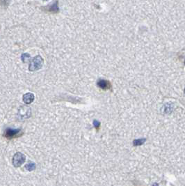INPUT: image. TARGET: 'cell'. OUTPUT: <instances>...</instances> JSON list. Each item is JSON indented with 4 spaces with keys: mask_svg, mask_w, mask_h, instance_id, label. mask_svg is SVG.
I'll return each mask as SVG.
<instances>
[{
    "mask_svg": "<svg viewBox=\"0 0 185 186\" xmlns=\"http://www.w3.org/2000/svg\"><path fill=\"white\" fill-rule=\"evenodd\" d=\"M43 1H48V0H43Z\"/></svg>",
    "mask_w": 185,
    "mask_h": 186,
    "instance_id": "7c38bea8",
    "label": "cell"
},
{
    "mask_svg": "<svg viewBox=\"0 0 185 186\" xmlns=\"http://www.w3.org/2000/svg\"><path fill=\"white\" fill-rule=\"evenodd\" d=\"M98 86L100 87V89H103V90H109L111 88V84L108 80H105V79H99L97 83Z\"/></svg>",
    "mask_w": 185,
    "mask_h": 186,
    "instance_id": "277c9868",
    "label": "cell"
},
{
    "mask_svg": "<svg viewBox=\"0 0 185 186\" xmlns=\"http://www.w3.org/2000/svg\"><path fill=\"white\" fill-rule=\"evenodd\" d=\"M31 114V109L29 107H21L19 109V115L22 117V118H27Z\"/></svg>",
    "mask_w": 185,
    "mask_h": 186,
    "instance_id": "5b68a950",
    "label": "cell"
},
{
    "mask_svg": "<svg viewBox=\"0 0 185 186\" xmlns=\"http://www.w3.org/2000/svg\"><path fill=\"white\" fill-rule=\"evenodd\" d=\"M43 64V59L40 55H37L34 57L29 64V70L30 71H35L41 69Z\"/></svg>",
    "mask_w": 185,
    "mask_h": 186,
    "instance_id": "6da1fadb",
    "label": "cell"
},
{
    "mask_svg": "<svg viewBox=\"0 0 185 186\" xmlns=\"http://www.w3.org/2000/svg\"><path fill=\"white\" fill-rule=\"evenodd\" d=\"M34 95L31 93H27L23 96V101L26 104H30L34 101Z\"/></svg>",
    "mask_w": 185,
    "mask_h": 186,
    "instance_id": "8992f818",
    "label": "cell"
},
{
    "mask_svg": "<svg viewBox=\"0 0 185 186\" xmlns=\"http://www.w3.org/2000/svg\"><path fill=\"white\" fill-rule=\"evenodd\" d=\"M145 141H146V140H144V139L135 140H134V142H133V144H134V146H135V147H136V146L141 145L142 144L144 143Z\"/></svg>",
    "mask_w": 185,
    "mask_h": 186,
    "instance_id": "9c48e42d",
    "label": "cell"
},
{
    "mask_svg": "<svg viewBox=\"0 0 185 186\" xmlns=\"http://www.w3.org/2000/svg\"><path fill=\"white\" fill-rule=\"evenodd\" d=\"M184 94H185V89H184Z\"/></svg>",
    "mask_w": 185,
    "mask_h": 186,
    "instance_id": "4fadbf2b",
    "label": "cell"
},
{
    "mask_svg": "<svg viewBox=\"0 0 185 186\" xmlns=\"http://www.w3.org/2000/svg\"><path fill=\"white\" fill-rule=\"evenodd\" d=\"M25 167L29 171L34 170L36 169V164L34 162H29L25 166Z\"/></svg>",
    "mask_w": 185,
    "mask_h": 186,
    "instance_id": "52a82bcc",
    "label": "cell"
},
{
    "mask_svg": "<svg viewBox=\"0 0 185 186\" xmlns=\"http://www.w3.org/2000/svg\"><path fill=\"white\" fill-rule=\"evenodd\" d=\"M49 11H54V12H56V11H59V8H58V6H57V3H55L54 4L51 5L50 7L49 8Z\"/></svg>",
    "mask_w": 185,
    "mask_h": 186,
    "instance_id": "30bf717a",
    "label": "cell"
},
{
    "mask_svg": "<svg viewBox=\"0 0 185 186\" xmlns=\"http://www.w3.org/2000/svg\"><path fill=\"white\" fill-rule=\"evenodd\" d=\"M21 59H22V62H24V63H26V62H27L30 60L31 57H30V55L28 53H24V54L22 55V57H21Z\"/></svg>",
    "mask_w": 185,
    "mask_h": 186,
    "instance_id": "ba28073f",
    "label": "cell"
},
{
    "mask_svg": "<svg viewBox=\"0 0 185 186\" xmlns=\"http://www.w3.org/2000/svg\"><path fill=\"white\" fill-rule=\"evenodd\" d=\"M23 132L21 131L20 129H13V128H7L4 131V137L9 140L13 139V138L18 137H20Z\"/></svg>",
    "mask_w": 185,
    "mask_h": 186,
    "instance_id": "7a4b0ae2",
    "label": "cell"
},
{
    "mask_svg": "<svg viewBox=\"0 0 185 186\" xmlns=\"http://www.w3.org/2000/svg\"><path fill=\"white\" fill-rule=\"evenodd\" d=\"M184 64H185V61H184Z\"/></svg>",
    "mask_w": 185,
    "mask_h": 186,
    "instance_id": "5bb4252c",
    "label": "cell"
},
{
    "mask_svg": "<svg viewBox=\"0 0 185 186\" xmlns=\"http://www.w3.org/2000/svg\"><path fill=\"white\" fill-rule=\"evenodd\" d=\"M25 155L22 154V153L18 152L16 153L13 157V164L16 167H19L25 162Z\"/></svg>",
    "mask_w": 185,
    "mask_h": 186,
    "instance_id": "3957f363",
    "label": "cell"
},
{
    "mask_svg": "<svg viewBox=\"0 0 185 186\" xmlns=\"http://www.w3.org/2000/svg\"><path fill=\"white\" fill-rule=\"evenodd\" d=\"M93 125H94V127L97 129V130H99V128H100V123L98 121L95 120L93 121Z\"/></svg>",
    "mask_w": 185,
    "mask_h": 186,
    "instance_id": "8fae6325",
    "label": "cell"
}]
</instances>
